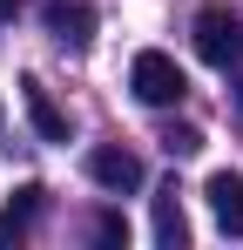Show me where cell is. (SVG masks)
<instances>
[{
  "mask_svg": "<svg viewBox=\"0 0 243 250\" xmlns=\"http://www.w3.org/2000/svg\"><path fill=\"white\" fill-rule=\"evenodd\" d=\"M128 88H135V102H149V108H176L189 82H182V68L162 54V47H142L135 61H128Z\"/></svg>",
  "mask_w": 243,
  "mask_h": 250,
  "instance_id": "cell-1",
  "label": "cell"
},
{
  "mask_svg": "<svg viewBox=\"0 0 243 250\" xmlns=\"http://www.w3.org/2000/svg\"><path fill=\"white\" fill-rule=\"evenodd\" d=\"M196 54L209 68H237L243 61V21L230 7H202L196 14Z\"/></svg>",
  "mask_w": 243,
  "mask_h": 250,
  "instance_id": "cell-2",
  "label": "cell"
},
{
  "mask_svg": "<svg viewBox=\"0 0 243 250\" xmlns=\"http://www.w3.org/2000/svg\"><path fill=\"white\" fill-rule=\"evenodd\" d=\"M40 27L61 47H88L95 41V7H88V0H47V7H40Z\"/></svg>",
  "mask_w": 243,
  "mask_h": 250,
  "instance_id": "cell-3",
  "label": "cell"
},
{
  "mask_svg": "<svg viewBox=\"0 0 243 250\" xmlns=\"http://www.w3.org/2000/svg\"><path fill=\"white\" fill-rule=\"evenodd\" d=\"M88 176H95L108 196H128V189H142V163H135L128 149H115V142H108V149H88Z\"/></svg>",
  "mask_w": 243,
  "mask_h": 250,
  "instance_id": "cell-4",
  "label": "cell"
},
{
  "mask_svg": "<svg viewBox=\"0 0 243 250\" xmlns=\"http://www.w3.org/2000/svg\"><path fill=\"white\" fill-rule=\"evenodd\" d=\"M20 102H27V122H34L40 142H68V115H61V102L40 88V75H20Z\"/></svg>",
  "mask_w": 243,
  "mask_h": 250,
  "instance_id": "cell-5",
  "label": "cell"
},
{
  "mask_svg": "<svg viewBox=\"0 0 243 250\" xmlns=\"http://www.w3.org/2000/svg\"><path fill=\"white\" fill-rule=\"evenodd\" d=\"M40 209H47V189H40V183H20V189L7 196V209H0V244H20L40 223Z\"/></svg>",
  "mask_w": 243,
  "mask_h": 250,
  "instance_id": "cell-6",
  "label": "cell"
},
{
  "mask_svg": "<svg viewBox=\"0 0 243 250\" xmlns=\"http://www.w3.org/2000/svg\"><path fill=\"white\" fill-rule=\"evenodd\" d=\"M202 196H209V216H216L230 237H243V176H237V169H216Z\"/></svg>",
  "mask_w": 243,
  "mask_h": 250,
  "instance_id": "cell-7",
  "label": "cell"
},
{
  "mask_svg": "<svg viewBox=\"0 0 243 250\" xmlns=\"http://www.w3.org/2000/svg\"><path fill=\"white\" fill-rule=\"evenodd\" d=\"M156 244L162 250H182V244H189V216H182V189H176V183L156 189Z\"/></svg>",
  "mask_w": 243,
  "mask_h": 250,
  "instance_id": "cell-8",
  "label": "cell"
},
{
  "mask_svg": "<svg viewBox=\"0 0 243 250\" xmlns=\"http://www.w3.org/2000/svg\"><path fill=\"white\" fill-rule=\"evenodd\" d=\"M162 149H169V156H196V149H202V128L196 122H169V128H162Z\"/></svg>",
  "mask_w": 243,
  "mask_h": 250,
  "instance_id": "cell-9",
  "label": "cell"
},
{
  "mask_svg": "<svg viewBox=\"0 0 243 250\" xmlns=\"http://www.w3.org/2000/svg\"><path fill=\"white\" fill-rule=\"evenodd\" d=\"M95 244H128V223H122V209H95Z\"/></svg>",
  "mask_w": 243,
  "mask_h": 250,
  "instance_id": "cell-10",
  "label": "cell"
},
{
  "mask_svg": "<svg viewBox=\"0 0 243 250\" xmlns=\"http://www.w3.org/2000/svg\"><path fill=\"white\" fill-rule=\"evenodd\" d=\"M14 7H20V0H0V21H14Z\"/></svg>",
  "mask_w": 243,
  "mask_h": 250,
  "instance_id": "cell-11",
  "label": "cell"
}]
</instances>
